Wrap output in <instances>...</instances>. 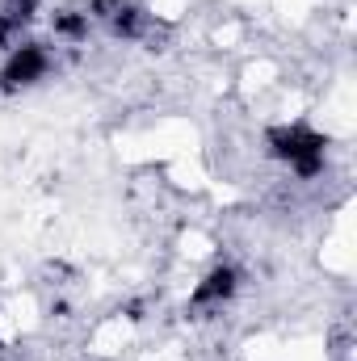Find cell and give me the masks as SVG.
Here are the masks:
<instances>
[{
  "label": "cell",
  "instance_id": "1",
  "mask_svg": "<svg viewBox=\"0 0 357 361\" xmlns=\"http://www.w3.org/2000/svg\"><path fill=\"white\" fill-rule=\"evenodd\" d=\"M273 156H282L298 177H315L324 169V139L311 130H273Z\"/></svg>",
  "mask_w": 357,
  "mask_h": 361
},
{
  "label": "cell",
  "instance_id": "2",
  "mask_svg": "<svg viewBox=\"0 0 357 361\" xmlns=\"http://www.w3.org/2000/svg\"><path fill=\"white\" fill-rule=\"evenodd\" d=\"M47 68H51L47 47L25 42V47H17V51L8 55V63H4V72H0V85H4L8 92H13V89H25V85L42 80V76H47Z\"/></svg>",
  "mask_w": 357,
  "mask_h": 361
},
{
  "label": "cell",
  "instance_id": "3",
  "mask_svg": "<svg viewBox=\"0 0 357 361\" xmlns=\"http://www.w3.org/2000/svg\"><path fill=\"white\" fill-rule=\"evenodd\" d=\"M231 294H236V269L223 265V269H214L198 290H193V302L206 307V302H223V298H231Z\"/></svg>",
  "mask_w": 357,
  "mask_h": 361
},
{
  "label": "cell",
  "instance_id": "4",
  "mask_svg": "<svg viewBox=\"0 0 357 361\" xmlns=\"http://www.w3.org/2000/svg\"><path fill=\"white\" fill-rule=\"evenodd\" d=\"M55 30L68 34V38H85V34H89V13H63V17L55 21Z\"/></svg>",
  "mask_w": 357,
  "mask_h": 361
}]
</instances>
